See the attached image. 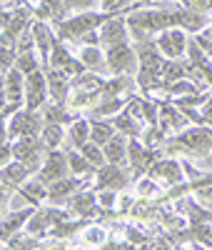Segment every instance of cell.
<instances>
[{
  "mask_svg": "<svg viewBox=\"0 0 212 250\" xmlns=\"http://www.w3.org/2000/svg\"><path fill=\"white\" fill-rule=\"evenodd\" d=\"M212 150V128L210 125H195L187 128L173 140H167V153H187L193 158H202Z\"/></svg>",
  "mask_w": 212,
  "mask_h": 250,
  "instance_id": "cell-1",
  "label": "cell"
},
{
  "mask_svg": "<svg viewBox=\"0 0 212 250\" xmlns=\"http://www.w3.org/2000/svg\"><path fill=\"white\" fill-rule=\"evenodd\" d=\"M45 128V123H42V115L33 113V110H20L13 115L10 125L5 128V140L10 143V138H38Z\"/></svg>",
  "mask_w": 212,
  "mask_h": 250,
  "instance_id": "cell-2",
  "label": "cell"
},
{
  "mask_svg": "<svg viewBox=\"0 0 212 250\" xmlns=\"http://www.w3.org/2000/svg\"><path fill=\"white\" fill-rule=\"evenodd\" d=\"M105 60H108V73L110 75H127L135 65H137V50H133L127 43L122 45H110L105 48Z\"/></svg>",
  "mask_w": 212,
  "mask_h": 250,
  "instance_id": "cell-3",
  "label": "cell"
},
{
  "mask_svg": "<svg viewBox=\"0 0 212 250\" xmlns=\"http://www.w3.org/2000/svg\"><path fill=\"white\" fill-rule=\"evenodd\" d=\"M70 173V163H68V153H60V150H50L45 155V160H42L40 170H38V180L40 183H55V180H62L68 178Z\"/></svg>",
  "mask_w": 212,
  "mask_h": 250,
  "instance_id": "cell-4",
  "label": "cell"
},
{
  "mask_svg": "<svg viewBox=\"0 0 212 250\" xmlns=\"http://www.w3.org/2000/svg\"><path fill=\"white\" fill-rule=\"evenodd\" d=\"M187 43L190 40L182 28H170L157 35V48L167 60H180L182 55H187Z\"/></svg>",
  "mask_w": 212,
  "mask_h": 250,
  "instance_id": "cell-5",
  "label": "cell"
},
{
  "mask_svg": "<svg viewBox=\"0 0 212 250\" xmlns=\"http://www.w3.org/2000/svg\"><path fill=\"white\" fill-rule=\"evenodd\" d=\"M48 75L38 70L33 75H28L25 80V110L38 113L42 105H45V98H48Z\"/></svg>",
  "mask_w": 212,
  "mask_h": 250,
  "instance_id": "cell-6",
  "label": "cell"
},
{
  "mask_svg": "<svg viewBox=\"0 0 212 250\" xmlns=\"http://www.w3.org/2000/svg\"><path fill=\"white\" fill-rule=\"evenodd\" d=\"M38 170H40L38 163H20V160H15V163L3 165V203L8 200V193H13L30 173H38Z\"/></svg>",
  "mask_w": 212,
  "mask_h": 250,
  "instance_id": "cell-7",
  "label": "cell"
},
{
  "mask_svg": "<svg viewBox=\"0 0 212 250\" xmlns=\"http://www.w3.org/2000/svg\"><path fill=\"white\" fill-rule=\"evenodd\" d=\"M33 28V35H35V45L42 55V68H50V55H53V48L60 43L58 40V33L45 23V20H35L30 25Z\"/></svg>",
  "mask_w": 212,
  "mask_h": 250,
  "instance_id": "cell-8",
  "label": "cell"
},
{
  "mask_svg": "<svg viewBox=\"0 0 212 250\" xmlns=\"http://www.w3.org/2000/svg\"><path fill=\"white\" fill-rule=\"evenodd\" d=\"M97 175V190H122V188L127 185V173L122 165H115V163H108V165H102V168L95 173Z\"/></svg>",
  "mask_w": 212,
  "mask_h": 250,
  "instance_id": "cell-9",
  "label": "cell"
},
{
  "mask_svg": "<svg viewBox=\"0 0 212 250\" xmlns=\"http://www.w3.org/2000/svg\"><path fill=\"white\" fill-rule=\"evenodd\" d=\"M147 175L150 178H160L170 185H180L182 178H185V168H182V163L173 160V158H167V160H155L150 168H147Z\"/></svg>",
  "mask_w": 212,
  "mask_h": 250,
  "instance_id": "cell-10",
  "label": "cell"
},
{
  "mask_svg": "<svg viewBox=\"0 0 212 250\" xmlns=\"http://www.w3.org/2000/svg\"><path fill=\"white\" fill-rule=\"evenodd\" d=\"M85 185H88V180L85 178H62V180H55L48 185V198L53 203H60L62 198H73L75 193L85 190Z\"/></svg>",
  "mask_w": 212,
  "mask_h": 250,
  "instance_id": "cell-11",
  "label": "cell"
},
{
  "mask_svg": "<svg viewBox=\"0 0 212 250\" xmlns=\"http://www.w3.org/2000/svg\"><path fill=\"white\" fill-rule=\"evenodd\" d=\"M127 43V20L113 18L100 28V45L110 48V45H122Z\"/></svg>",
  "mask_w": 212,
  "mask_h": 250,
  "instance_id": "cell-12",
  "label": "cell"
},
{
  "mask_svg": "<svg viewBox=\"0 0 212 250\" xmlns=\"http://www.w3.org/2000/svg\"><path fill=\"white\" fill-rule=\"evenodd\" d=\"M45 75H48V90L53 95V100L58 105H65L68 103V93H70V80L62 70H55V68H45Z\"/></svg>",
  "mask_w": 212,
  "mask_h": 250,
  "instance_id": "cell-13",
  "label": "cell"
},
{
  "mask_svg": "<svg viewBox=\"0 0 212 250\" xmlns=\"http://www.w3.org/2000/svg\"><path fill=\"white\" fill-rule=\"evenodd\" d=\"M42 153V140L38 138H20L18 143H13V155L20 163H38Z\"/></svg>",
  "mask_w": 212,
  "mask_h": 250,
  "instance_id": "cell-14",
  "label": "cell"
},
{
  "mask_svg": "<svg viewBox=\"0 0 212 250\" xmlns=\"http://www.w3.org/2000/svg\"><path fill=\"white\" fill-rule=\"evenodd\" d=\"M38 20H50V23H62L68 13L65 0H40V5L33 8Z\"/></svg>",
  "mask_w": 212,
  "mask_h": 250,
  "instance_id": "cell-15",
  "label": "cell"
},
{
  "mask_svg": "<svg viewBox=\"0 0 212 250\" xmlns=\"http://www.w3.org/2000/svg\"><path fill=\"white\" fill-rule=\"evenodd\" d=\"M68 203H70V210L77 213V215H82V218H90V215H95L100 210V208H97V195L90 193V190L75 193Z\"/></svg>",
  "mask_w": 212,
  "mask_h": 250,
  "instance_id": "cell-16",
  "label": "cell"
},
{
  "mask_svg": "<svg viewBox=\"0 0 212 250\" xmlns=\"http://www.w3.org/2000/svg\"><path fill=\"white\" fill-rule=\"evenodd\" d=\"M33 215H35V208H33V205H28L25 210H18V213L5 215V218H3V243L10 240L23 225H28V220H30Z\"/></svg>",
  "mask_w": 212,
  "mask_h": 250,
  "instance_id": "cell-17",
  "label": "cell"
},
{
  "mask_svg": "<svg viewBox=\"0 0 212 250\" xmlns=\"http://www.w3.org/2000/svg\"><path fill=\"white\" fill-rule=\"evenodd\" d=\"M80 62L90 73H105L108 70V60H105V55H102V50L97 45H85L80 50Z\"/></svg>",
  "mask_w": 212,
  "mask_h": 250,
  "instance_id": "cell-18",
  "label": "cell"
},
{
  "mask_svg": "<svg viewBox=\"0 0 212 250\" xmlns=\"http://www.w3.org/2000/svg\"><path fill=\"white\" fill-rule=\"evenodd\" d=\"M115 123L113 120H90V140L97 143V145H108L113 138H115Z\"/></svg>",
  "mask_w": 212,
  "mask_h": 250,
  "instance_id": "cell-19",
  "label": "cell"
},
{
  "mask_svg": "<svg viewBox=\"0 0 212 250\" xmlns=\"http://www.w3.org/2000/svg\"><path fill=\"white\" fill-rule=\"evenodd\" d=\"M113 123H115V128H117V133H122V135H130V138H137V135H142V128H140V120L130 113V110H122V113H117L115 118H113Z\"/></svg>",
  "mask_w": 212,
  "mask_h": 250,
  "instance_id": "cell-20",
  "label": "cell"
},
{
  "mask_svg": "<svg viewBox=\"0 0 212 250\" xmlns=\"http://www.w3.org/2000/svg\"><path fill=\"white\" fill-rule=\"evenodd\" d=\"M127 138L122 135V133H115V138L105 145V158H108V163H115V165H122V160H125V155H127Z\"/></svg>",
  "mask_w": 212,
  "mask_h": 250,
  "instance_id": "cell-21",
  "label": "cell"
},
{
  "mask_svg": "<svg viewBox=\"0 0 212 250\" xmlns=\"http://www.w3.org/2000/svg\"><path fill=\"white\" fill-rule=\"evenodd\" d=\"M42 123L45 125H65V123H70L73 120V115H70V110L65 108V105H42Z\"/></svg>",
  "mask_w": 212,
  "mask_h": 250,
  "instance_id": "cell-22",
  "label": "cell"
},
{
  "mask_svg": "<svg viewBox=\"0 0 212 250\" xmlns=\"http://www.w3.org/2000/svg\"><path fill=\"white\" fill-rule=\"evenodd\" d=\"M68 163H70V173L77 175V178H85V175L97 173V168H93L90 160L85 158L80 150H68Z\"/></svg>",
  "mask_w": 212,
  "mask_h": 250,
  "instance_id": "cell-23",
  "label": "cell"
},
{
  "mask_svg": "<svg viewBox=\"0 0 212 250\" xmlns=\"http://www.w3.org/2000/svg\"><path fill=\"white\" fill-rule=\"evenodd\" d=\"M20 195H23L30 205H40L42 198H48V185H45V183H40V180H35V183H25V185H20Z\"/></svg>",
  "mask_w": 212,
  "mask_h": 250,
  "instance_id": "cell-24",
  "label": "cell"
},
{
  "mask_svg": "<svg viewBox=\"0 0 212 250\" xmlns=\"http://www.w3.org/2000/svg\"><path fill=\"white\" fill-rule=\"evenodd\" d=\"M187 73H190V62L167 60V62H165V70H162V80H165V83H180Z\"/></svg>",
  "mask_w": 212,
  "mask_h": 250,
  "instance_id": "cell-25",
  "label": "cell"
},
{
  "mask_svg": "<svg viewBox=\"0 0 212 250\" xmlns=\"http://www.w3.org/2000/svg\"><path fill=\"white\" fill-rule=\"evenodd\" d=\"M88 140H90V120H75L70 125V143L80 150Z\"/></svg>",
  "mask_w": 212,
  "mask_h": 250,
  "instance_id": "cell-26",
  "label": "cell"
},
{
  "mask_svg": "<svg viewBox=\"0 0 212 250\" xmlns=\"http://www.w3.org/2000/svg\"><path fill=\"white\" fill-rule=\"evenodd\" d=\"M80 153H82L85 158H88V160H90V165H93V168H97V170L102 168L105 163H108V158H105V150H102V145H97V143H93V140L85 143L82 148H80Z\"/></svg>",
  "mask_w": 212,
  "mask_h": 250,
  "instance_id": "cell-27",
  "label": "cell"
},
{
  "mask_svg": "<svg viewBox=\"0 0 212 250\" xmlns=\"http://www.w3.org/2000/svg\"><path fill=\"white\" fill-rule=\"evenodd\" d=\"M40 140H42V148H45L48 153L58 150V145L62 143V128L60 125H45L42 133H40Z\"/></svg>",
  "mask_w": 212,
  "mask_h": 250,
  "instance_id": "cell-28",
  "label": "cell"
},
{
  "mask_svg": "<svg viewBox=\"0 0 212 250\" xmlns=\"http://www.w3.org/2000/svg\"><path fill=\"white\" fill-rule=\"evenodd\" d=\"M40 250V245H38V238L35 235H13L10 240H5V250Z\"/></svg>",
  "mask_w": 212,
  "mask_h": 250,
  "instance_id": "cell-29",
  "label": "cell"
},
{
  "mask_svg": "<svg viewBox=\"0 0 212 250\" xmlns=\"http://www.w3.org/2000/svg\"><path fill=\"white\" fill-rule=\"evenodd\" d=\"M40 65H42V62H38V58H35L33 53H23V55H18V60H15V68L23 73L25 78L33 75V73H38Z\"/></svg>",
  "mask_w": 212,
  "mask_h": 250,
  "instance_id": "cell-30",
  "label": "cell"
},
{
  "mask_svg": "<svg viewBox=\"0 0 212 250\" xmlns=\"http://www.w3.org/2000/svg\"><path fill=\"white\" fill-rule=\"evenodd\" d=\"M137 185H140V188H137V195H140V198H153V195L157 193L155 178H150V175H145V178H142Z\"/></svg>",
  "mask_w": 212,
  "mask_h": 250,
  "instance_id": "cell-31",
  "label": "cell"
},
{
  "mask_svg": "<svg viewBox=\"0 0 212 250\" xmlns=\"http://www.w3.org/2000/svg\"><path fill=\"white\" fill-rule=\"evenodd\" d=\"M97 203H100V208L110 210V208L115 205V190H100L97 193Z\"/></svg>",
  "mask_w": 212,
  "mask_h": 250,
  "instance_id": "cell-32",
  "label": "cell"
},
{
  "mask_svg": "<svg viewBox=\"0 0 212 250\" xmlns=\"http://www.w3.org/2000/svg\"><path fill=\"white\" fill-rule=\"evenodd\" d=\"M85 240H88L90 245H97V243L105 240V230H102V228H93V230L85 233Z\"/></svg>",
  "mask_w": 212,
  "mask_h": 250,
  "instance_id": "cell-33",
  "label": "cell"
},
{
  "mask_svg": "<svg viewBox=\"0 0 212 250\" xmlns=\"http://www.w3.org/2000/svg\"><path fill=\"white\" fill-rule=\"evenodd\" d=\"M10 155H13V145L5 140V143H3V165H8V163H10Z\"/></svg>",
  "mask_w": 212,
  "mask_h": 250,
  "instance_id": "cell-34",
  "label": "cell"
},
{
  "mask_svg": "<svg viewBox=\"0 0 212 250\" xmlns=\"http://www.w3.org/2000/svg\"><path fill=\"white\" fill-rule=\"evenodd\" d=\"M8 3H10V0H3V5H5V8H8Z\"/></svg>",
  "mask_w": 212,
  "mask_h": 250,
  "instance_id": "cell-35",
  "label": "cell"
}]
</instances>
